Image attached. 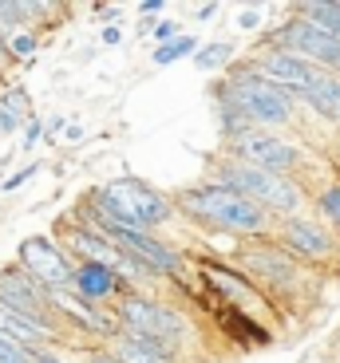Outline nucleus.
I'll list each match as a JSON object with an SVG mask.
<instances>
[{
	"label": "nucleus",
	"mask_w": 340,
	"mask_h": 363,
	"mask_svg": "<svg viewBox=\"0 0 340 363\" xmlns=\"http://www.w3.org/2000/svg\"><path fill=\"white\" fill-rule=\"evenodd\" d=\"M214 99L221 111V127L226 138L238 130H277L289 127L297 115V103L289 99L281 87H273L269 79H261L258 72H249L246 64L234 67V75L221 87H214Z\"/></svg>",
	"instance_id": "1"
},
{
	"label": "nucleus",
	"mask_w": 340,
	"mask_h": 363,
	"mask_svg": "<svg viewBox=\"0 0 340 363\" xmlns=\"http://www.w3.org/2000/svg\"><path fill=\"white\" fill-rule=\"evenodd\" d=\"M175 218H178L175 201L138 178H115L107 186H95L83 198V225H107L111 221V225L155 233V229L170 225Z\"/></svg>",
	"instance_id": "2"
},
{
	"label": "nucleus",
	"mask_w": 340,
	"mask_h": 363,
	"mask_svg": "<svg viewBox=\"0 0 340 363\" xmlns=\"http://www.w3.org/2000/svg\"><path fill=\"white\" fill-rule=\"evenodd\" d=\"M175 213H186L190 221L214 229V233H230V237H258L273 233L277 221L269 218L265 209H258L249 198L226 190V186H214V182H198V186H186L175 198Z\"/></svg>",
	"instance_id": "3"
},
{
	"label": "nucleus",
	"mask_w": 340,
	"mask_h": 363,
	"mask_svg": "<svg viewBox=\"0 0 340 363\" xmlns=\"http://www.w3.org/2000/svg\"><path fill=\"white\" fill-rule=\"evenodd\" d=\"M214 186H226V190L249 198L258 209H265L273 221L281 218H297L305 209V190L297 186V178H281V174H265L253 170V166H241L234 158H221L214 166Z\"/></svg>",
	"instance_id": "4"
},
{
	"label": "nucleus",
	"mask_w": 340,
	"mask_h": 363,
	"mask_svg": "<svg viewBox=\"0 0 340 363\" xmlns=\"http://www.w3.org/2000/svg\"><path fill=\"white\" fill-rule=\"evenodd\" d=\"M238 261L241 277H246L253 289L269 292V296H285V300H301L305 284H309V272H305L301 261L285 253V249H277L273 241L258 237V241H246V245L234 253Z\"/></svg>",
	"instance_id": "5"
},
{
	"label": "nucleus",
	"mask_w": 340,
	"mask_h": 363,
	"mask_svg": "<svg viewBox=\"0 0 340 363\" xmlns=\"http://www.w3.org/2000/svg\"><path fill=\"white\" fill-rule=\"evenodd\" d=\"M111 312H115V320H119L123 332L150 336L163 347H170L175 355H178V347L190 340V320H186L175 304L155 300V296H147V292H127V296H119V304H115Z\"/></svg>",
	"instance_id": "6"
},
{
	"label": "nucleus",
	"mask_w": 340,
	"mask_h": 363,
	"mask_svg": "<svg viewBox=\"0 0 340 363\" xmlns=\"http://www.w3.org/2000/svg\"><path fill=\"white\" fill-rule=\"evenodd\" d=\"M226 158L241 166H253V170H265V174H297V166L305 162V150L289 138L273 135V130H238V135L226 138Z\"/></svg>",
	"instance_id": "7"
},
{
	"label": "nucleus",
	"mask_w": 340,
	"mask_h": 363,
	"mask_svg": "<svg viewBox=\"0 0 340 363\" xmlns=\"http://www.w3.org/2000/svg\"><path fill=\"white\" fill-rule=\"evenodd\" d=\"M246 67L258 72L261 79H269L273 87H281L293 103L309 99L317 87H324V83L332 79V72L309 64V60H301V55H293V52H265V55H258V60H246Z\"/></svg>",
	"instance_id": "8"
},
{
	"label": "nucleus",
	"mask_w": 340,
	"mask_h": 363,
	"mask_svg": "<svg viewBox=\"0 0 340 363\" xmlns=\"http://www.w3.org/2000/svg\"><path fill=\"white\" fill-rule=\"evenodd\" d=\"M273 245L285 249L293 261H313V264H329V261H336V257H340L336 237H332L321 221L305 218V213L277 221V225H273Z\"/></svg>",
	"instance_id": "9"
},
{
	"label": "nucleus",
	"mask_w": 340,
	"mask_h": 363,
	"mask_svg": "<svg viewBox=\"0 0 340 363\" xmlns=\"http://www.w3.org/2000/svg\"><path fill=\"white\" fill-rule=\"evenodd\" d=\"M269 52H293V55H301V60H309V64L324 67V72H332V75L340 72V40L324 36L321 28H313L301 16L285 20V24L269 36Z\"/></svg>",
	"instance_id": "10"
},
{
	"label": "nucleus",
	"mask_w": 340,
	"mask_h": 363,
	"mask_svg": "<svg viewBox=\"0 0 340 363\" xmlns=\"http://www.w3.org/2000/svg\"><path fill=\"white\" fill-rule=\"evenodd\" d=\"M16 264L40 284L44 292H55V289H72V261L52 237L36 233V237H24L16 249Z\"/></svg>",
	"instance_id": "11"
},
{
	"label": "nucleus",
	"mask_w": 340,
	"mask_h": 363,
	"mask_svg": "<svg viewBox=\"0 0 340 363\" xmlns=\"http://www.w3.org/2000/svg\"><path fill=\"white\" fill-rule=\"evenodd\" d=\"M0 304L20 312V316H28V320H36V324H48V328H55V332H64L60 320L52 316V308H48V292L40 289L20 264H4V269H0Z\"/></svg>",
	"instance_id": "12"
},
{
	"label": "nucleus",
	"mask_w": 340,
	"mask_h": 363,
	"mask_svg": "<svg viewBox=\"0 0 340 363\" xmlns=\"http://www.w3.org/2000/svg\"><path fill=\"white\" fill-rule=\"evenodd\" d=\"M72 289L79 292L83 300H92V304L127 296V284H123L115 272L103 269V264H87V261H75L72 264Z\"/></svg>",
	"instance_id": "13"
},
{
	"label": "nucleus",
	"mask_w": 340,
	"mask_h": 363,
	"mask_svg": "<svg viewBox=\"0 0 340 363\" xmlns=\"http://www.w3.org/2000/svg\"><path fill=\"white\" fill-rule=\"evenodd\" d=\"M107 355L115 363H175L170 347H163L150 336H138V332H123V328H119V336L111 340Z\"/></svg>",
	"instance_id": "14"
},
{
	"label": "nucleus",
	"mask_w": 340,
	"mask_h": 363,
	"mask_svg": "<svg viewBox=\"0 0 340 363\" xmlns=\"http://www.w3.org/2000/svg\"><path fill=\"white\" fill-rule=\"evenodd\" d=\"M0 336L12 340V344H20V347H28V352H40V344H52L60 332L48 328V324H36V320H28V316H20V312H12V308L0 304Z\"/></svg>",
	"instance_id": "15"
},
{
	"label": "nucleus",
	"mask_w": 340,
	"mask_h": 363,
	"mask_svg": "<svg viewBox=\"0 0 340 363\" xmlns=\"http://www.w3.org/2000/svg\"><path fill=\"white\" fill-rule=\"evenodd\" d=\"M202 272H206V281L218 284V289L226 292V300L238 296V304H246V308L258 304V289H253L241 272H230V269H221V264H202Z\"/></svg>",
	"instance_id": "16"
},
{
	"label": "nucleus",
	"mask_w": 340,
	"mask_h": 363,
	"mask_svg": "<svg viewBox=\"0 0 340 363\" xmlns=\"http://www.w3.org/2000/svg\"><path fill=\"white\" fill-rule=\"evenodd\" d=\"M297 16L321 28L324 36L340 40V0H305V4H297Z\"/></svg>",
	"instance_id": "17"
},
{
	"label": "nucleus",
	"mask_w": 340,
	"mask_h": 363,
	"mask_svg": "<svg viewBox=\"0 0 340 363\" xmlns=\"http://www.w3.org/2000/svg\"><path fill=\"white\" fill-rule=\"evenodd\" d=\"M190 60H194V67H198V72H214V67H221V64H230V60H234V44H226V40H214V44L198 48Z\"/></svg>",
	"instance_id": "18"
},
{
	"label": "nucleus",
	"mask_w": 340,
	"mask_h": 363,
	"mask_svg": "<svg viewBox=\"0 0 340 363\" xmlns=\"http://www.w3.org/2000/svg\"><path fill=\"white\" fill-rule=\"evenodd\" d=\"M198 52V40L194 36H178V40H170V44H158V52L150 55V60H155L158 67H166V64H178V60H186V55H194Z\"/></svg>",
	"instance_id": "19"
},
{
	"label": "nucleus",
	"mask_w": 340,
	"mask_h": 363,
	"mask_svg": "<svg viewBox=\"0 0 340 363\" xmlns=\"http://www.w3.org/2000/svg\"><path fill=\"white\" fill-rule=\"evenodd\" d=\"M28 32V16L20 9V0H0V40L9 44V36Z\"/></svg>",
	"instance_id": "20"
},
{
	"label": "nucleus",
	"mask_w": 340,
	"mask_h": 363,
	"mask_svg": "<svg viewBox=\"0 0 340 363\" xmlns=\"http://www.w3.org/2000/svg\"><path fill=\"white\" fill-rule=\"evenodd\" d=\"M317 213L340 233V182H329V186L317 194Z\"/></svg>",
	"instance_id": "21"
},
{
	"label": "nucleus",
	"mask_w": 340,
	"mask_h": 363,
	"mask_svg": "<svg viewBox=\"0 0 340 363\" xmlns=\"http://www.w3.org/2000/svg\"><path fill=\"white\" fill-rule=\"evenodd\" d=\"M48 359H52V355L28 352V347H20V344H12V340L0 336V363H48Z\"/></svg>",
	"instance_id": "22"
},
{
	"label": "nucleus",
	"mask_w": 340,
	"mask_h": 363,
	"mask_svg": "<svg viewBox=\"0 0 340 363\" xmlns=\"http://www.w3.org/2000/svg\"><path fill=\"white\" fill-rule=\"evenodd\" d=\"M36 48H40L36 32H16V36H9V55L12 60H28Z\"/></svg>",
	"instance_id": "23"
},
{
	"label": "nucleus",
	"mask_w": 340,
	"mask_h": 363,
	"mask_svg": "<svg viewBox=\"0 0 340 363\" xmlns=\"http://www.w3.org/2000/svg\"><path fill=\"white\" fill-rule=\"evenodd\" d=\"M24 118H28V115H20L16 107H9V103H0V135H16Z\"/></svg>",
	"instance_id": "24"
},
{
	"label": "nucleus",
	"mask_w": 340,
	"mask_h": 363,
	"mask_svg": "<svg viewBox=\"0 0 340 363\" xmlns=\"http://www.w3.org/2000/svg\"><path fill=\"white\" fill-rule=\"evenodd\" d=\"M36 170H40V162H28L24 170H16V174H12V178H4V182H0V190H4V194L20 190V186H24V182L32 178V174H36Z\"/></svg>",
	"instance_id": "25"
},
{
	"label": "nucleus",
	"mask_w": 340,
	"mask_h": 363,
	"mask_svg": "<svg viewBox=\"0 0 340 363\" xmlns=\"http://www.w3.org/2000/svg\"><path fill=\"white\" fill-rule=\"evenodd\" d=\"M150 32H155V40H158V44H170V40H178V36H182V28H178L175 20H158V24H150Z\"/></svg>",
	"instance_id": "26"
},
{
	"label": "nucleus",
	"mask_w": 340,
	"mask_h": 363,
	"mask_svg": "<svg viewBox=\"0 0 340 363\" xmlns=\"http://www.w3.org/2000/svg\"><path fill=\"white\" fill-rule=\"evenodd\" d=\"M40 130H44V123H40L36 115H28V123H24V146H20V150H32V146H36V138H40Z\"/></svg>",
	"instance_id": "27"
},
{
	"label": "nucleus",
	"mask_w": 340,
	"mask_h": 363,
	"mask_svg": "<svg viewBox=\"0 0 340 363\" xmlns=\"http://www.w3.org/2000/svg\"><path fill=\"white\" fill-rule=\"evenodd\" d=\"M238 24H241V28H258V24H261V12H258V9H246Z\"/></svg>",
	"instance_id": "28"
},
{
	"label": "nucleus",
	"mask_w": 340,
	"mask_h": 363,
	"mask_svg": "<svg viewBox=\"0 0 340 363\" xmlns=\"http://www.w3.org/2000/svg\"><path fill=\"white\" fill-rule=\"evenodd\" d=\"M138 12H143V16H158V12H163V0H147V4H138Z\"/></svg>",
	"instance_id": "29"
},
{
	"label": "nucleus",
	"mask_w": 340,
	"mask_h": 363,
	"mask_svg": "<svg viewBox=\"0 0 340 363\" xmlns=\"http://www.w3.org/2000/svg\"><path fill=\"white\" fill-rule=\"evenodd\" d=\"M103 44H119V28H115V24L103 28Z\"/></svg>",
	"instance_id": "30"
},
{
	"label": "nucleus",
	"mask_w": 340,
	"mask_h": 363,
	"mask_svg": "<svg viewBox=\"0 0 340 363\" xmlns=\"http://www.w3.org/2000/svg\"><path fill=\"white\" fill-rule=\"evenodd\" d=\"M194 12H198V20H210L218 12V4H202V9H194Z\"/></svg>",
	"instance_id": "31"
},
{
	"label": "nucleus",
	"mask_w": 340,
	"mask_h": 363,
	"mask_svg": "<svg viewBox=\"0 0 340 363\" xmlns=\"http://www.w3.org/2000/svg\"><path fill=\"white\" fill-rule=\"evenodd\" d=\"M9 60H12V55H9V44H4V40H0V72H4V67H9Z\"/></svg>",
	"instance_id": "32"
},
{
	"label": "nucleus",
	"mask_w": 340,
	"mask_h": 363,
	"mask_svg": "<svg viewBox=\"0 0 340 363\" xmlns=\"http://www.w3.org/2000/svg\"><path fill=\"white\" fill-rule=\"evenodd\" d=\"M336 344H340V336H336Z\"/></svg>",
	"instance_id": "33"
}]
</instances>
